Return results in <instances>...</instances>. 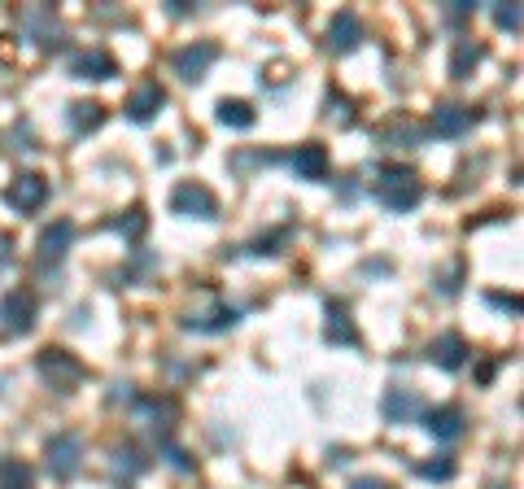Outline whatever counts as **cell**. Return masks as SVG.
<instances>
[{"label": "cell", "instance_id": "obj_1", "mask_svg": "<svg viewBox=\"0 0 524 489\" xmlns=\"http://www.w3.org/2000/svg\"><path fill=\"white\" fill-rule=\"evenodd\" d=\"M376 180H372V193L376 201L385 210L393 214H402V210H415L420 206V197H424V188L420 180H415V171H407V166H398V162H385V166H376Z\"/></svg>", "mask_w": 524, "mask_h": 489}, {"label": "cell", "instance_id": "obj_2", "mask_svg": "<svg viewBox=\"0 0 524 489\" xmlns=\"http://www.w3.org/2000/svg\"><path fill=\"white\" fill-rule=\"evenodd\" d=\"M35 367H40V376L49 380V385L57 389V393H75L79 385H83V363L75 359V354H66V350H40V359H35Z\"/></svg>", "mask_w": 524, "mask_h": 489}, {"label": "cell", "instance_id": "obj_3", "mask_svg": "<svg viewBox=\"0 0 524 489\" xmlns=\"http://www.w3.org/2000/svg\"><path fill=\"white\" fill-rule=\"evenodd\" d=\"M44 463H49L53 481H70L83 463V437L79 433H53L44 446Z\"/></svg>", "mask_w": 524, "mask_h": 489}, {"label": "cell", "instance_id": "obj_4", "mask_svg": "<svg viewBox=\"0 0 524 489\" xmlns=\"http://www.w3.org/2000/svg\"><path fill=\"white\" fill-rule=\"evenodd\" d=\"M18 31H22V40L35 44V49H53V44L62 40V22H57V14L49 5H27V9H22Z\"/></svg>", "mask_w": 524, "mask_h": 489}, {"label": "cell", "instance_id": "obj_5", "mask_svg": "<svg viewBox=\"0 0 524 489\" xmlns=\"http://www.w3.org/2000/svg\"><path fill=\"white\" fill-rule=\"evenodd\" d=\"M171 210L180 219H219V197L206 184H180L171 193Z\"/></svg>", "mask_w": 524, "mask_h": 489}, {"label": "cell", "instance_id": "obj_6", "mask_svg": "<svg viewBox=\"0 0 524 489\" xmlns=\"http://www.w3.org/2000/svg\"><path fill=\"white\" fill-rule=\"evenodd\" d=\"M5 201L9 206H14L18 214H35L44 206V201H49V180H44L40 171H22L14 184L5 188Z\"/></svg>", "mask_w": 524, "mask_h": 489}, {"label": "cell", "instance_id": "obj_7", "mask_svg": "<svg viewBox=\"0 0 524 489\" xmlns=\"http://www.w3.org/2000/svg\"><path fill=\"white\" fill-rule=\"evenodd\" d=\"M70 245H75V223L70 219H57V223H49V228L40 232V241H35V262L40 267H57L66 254H70Z\"/></svg>", "mask_w": 524, "mask_h": 489}, {"label": "cell", "instance_id": "obj_8", "mask_svg": "<svg viewBox=\"0 0 524 489\" xmlns=\"http://www.w3.org/2000/svg\"><path fill=\"white\" fill-rule=\"evenodd\" d=\"M380 415H385L389 424H415L424 415V398L415 389H385V398H380Z\"/></svg>", "mask_w": 524, "mask_h": 489}, {"label": "cell", "instance_id": "obj_9", "mask_svg": "<svg viewBox=\"0 0 524 489\" xmlns=\"http://www.w3.org/2000/svg\"><path fill=\"white\" fill-rule=\"evenodd\" d=\"M359 40H363V22H359V14H354V9H341V14H332L328 35H324L328 53H354V49H359Z\"/></svg>", "mask_w": 524, "mask_h": 489}, {"label": "cell", "instance_id": "obj_10", "mask_svg": "<svg viewBox=\"0 0 524 489\" xmlns=\"http://www.w3.org/2000/svg\"><path fill=\"white\" fill-rule=\"evenodd\" d=\"M219 62V49L214 44H188V49H180L171 57V66H175V75L188 79V83H201L206 79V70Z\"/></svg>", "mask_w": 524, "mask_h": 489}, {"label": "cell", "instance_id": "obj_11", "mask_svg": "<svg viewBox=\"0 0 524 489\" xmlns=\"http://www.w3.org/2000/svg\"><path fill=\"white\" fill-rule=\"evenodd\" d=\"M0 319L9 332H31L35 328V293L27 289H9L0 297Z\"/></svg>", "mask_w": 524, "mask_h": 489}, {"label": "cell", "instance_id": "obj_12", "mask_svg": "<svg viewBox=\"0 0 524 489\" xmlns=\"http://www.w3.org/2000/svg\"><path fill=\"white\" fill-rule=\"evenodd\" d=\"M162 105H166V88H162L158 79H149V83H140V88H136V92H131V97H127L123 114L131 118V123H149V118L158 114Z\"/></svg>", "mask_w": 524, "mask_h": 489}, {"label": "cell", "instance_id": "obj_13", "mask_svg": "<svg viewBox=\"0 0 524 489\" xmlns=\"http://www.w3.org/2000/svg\"><path fill=\"white\" fill-rule=\"evenodd\" d=\"M236 319H241V315H236L228 302H210L206 310H188L180 324H184L188 332H228Z\"/></svg>", "mask_w": 524, "mask_h": 489}, {"label": "cell", "instance_id": "obj_14", "mask_svg": "<svg viewBox=\"0 0 524 489\" xmlns=\"http://www.w3.org/2000/svg\"><path fill=\"white\" fill-rule=\"evenodd\" d=\"M428 359H433V367H442V372H459L468 363V341L459 332H442V337L428 345Z\"/></svg>", "mask_w": 524, "mask_h": 489}, {"label": "cell", "instance_id": "obj_15", "mask_svg": "<svg viewBox=\"0 0 524 489\" xmlns=\"http://www.w3.org/2000/svg\"><path fill=\"white\" fill-rule=\"evenodd\" d=\"M472 123H476L472 105H455V101H450V105H437V110H433V131H437V136H446V140H459Z\"/></svg>", "mask_w": 524, "mask_h": 489}, {"label": "cell", "instance_id": "obj_16", "mask_svg": "<svg viewBox=\"0 0 524 489\" xmlns=\"http://www.w3.org/2000/svg\"><path fill=\"white\" fill-rule=\"evenodd\" d=\"M289 166L297 171V180H324V175H328V149L315 145V140H306V145L293 149Z\"/></svg>", "mask_w": 524, "mask_h": 489}, {"label": "cell", "instance_id": "obj_17", "mask_svg": "<svg viewBox=\"0 0 524 489\" xmlns=\"http://www.w3.org/2000/svg\"><path fill=\"white\" fill-rule=\"evenodd\" d=\"M136 420L140 424H149L153 433H171V424L180 420V407H175V398H140L136 402Z\"/></svg>", "mask_w": 524, "mask_h": 489}, {"label": "cell", "instance_id": "obj_18", "mask_svg": "<svg viewBox=\"0 0 524 489\" xmlns=\"http://www.w3.org/2000/svg\"><path fill=\"white\" fill-rule=\"evenodd\" d=\"M70 75L75 79H114L118 75V62L105 49H88L70 62Z\"/></svg>", "mask_w": 524, "mask_h": 489}, {"label": "cell", "instance_id": "obj_19", "mask_svg": "<svg viewBox=\"0 0 524 489\" xmlns=\"http://www.w3.org/2000/svg\"><path fill=\"white\" fill-rule=\"evenodd\" d=\"M424 420H428L424 428H428V433H433L437 441H455V437H463V424H468L459 407H437V411H428Z\"/></svg>", "mask_w": 524, "mask_h": 489}, {"label": "cell", "instance_id": "obj_20", "mask_svg": "<svg viewBox=\"0 0 524 489\" xmlns=\"http://www.w3.org/2000/svg\"><path fill=\"white\" fill-rule=\"evenodd\" d=\"M481 57H485L481 40H455V49H450V79H468L481 66Z\"/></svg>", "mask_w": 524, "mask_h": 489}, {"label": "cell", "instance_id": "obj_21", "mask_svg": "<svg viewBox=\"0 0 524 489\" xmlns=\"http://www.w3.org/2000/svg\"><path fill=\"white\" fill-rule=\"evenodd\" d=\"M324 337H328L332 345H354V341H359V328H354V319L345 315V306H341V302H328Z\"/></svg>", "mask_w": 524, "mask_h": 489}, {"label": "cell", "instance_id": "obj_22", "mask_svg": "<svg viewBox=\"0 0 524 489\" xmlns=\"http://www.w3.org/2000/svg\"><path fill=\"white\" fill-rule=\"evenodd\" d=\"M214 118H219V123L223 127H232V131H245V127H254V105H249V101H228V97H223L219 101V110H214Z\"/></svg>", "mask_w": 524, "mask_h": 489}, {"label": "cell", "instance_id": "obj_23", "mask_svg": "<svg viewBox=\"0 0 524 489\" xmlns=\"http://www.w3.org/2000/svg\"><path fill=\"white\" fill-rule=\"evenodd\" d=\"M66 118H70V127L79 131H97L101 123H105V105H97V101H75V105H66Z\"/></svg>", "mask_w": 524, "mask_h": 489}, {"label": "cell", "instance_id": "obj_24", "mask_svg": "<svg viewBox=\"0 0 524 489\" xmlns=\"http://www.w3.org/2000/svg\"><path fill=\"white\" fill-rule=\"evenodd\" d=\"M105 228H114V232H123L127 241H140L145 236V228H149V214H145V206H131L123 219H110Z\"/></svg>", "mask_w": 524, "mask_h": 489}, {"label": "cell", "instance_id": "obj_25", "mask_svg": "<svg viewBox=\"0 0 524 489\" xmlns=\"http://www.w3.org/2000/svg\"><path fill=\"white\" fill-rule=\"evenodd\" d=\"M35 476L22 459H0V489H31Z\"/></svg>", "mask_w": 524, "mask_h": 489}, {"label": "cell", "instance_id": "obj_26", "mask_svg": "<svg viewBox=\"0 0 524 489\" xmlns=\"http://www.w3.org/2000/svg\"><path fill=\"white\" fill-rule=\"evenodd\" d=\"M145 468H149V459L140 455L136 446H118V450H114V472L123 476V481H131V476H140Z\"/></svg>", "mask_w": 524, "mask_h": 489}, {"label": "cell", "instance_id": "obj_27", "mask_svg": "<svg viewBox=\"0 0 524 489\" xmlns=\"http://www.w3.org/2000/svg\"><path fill=\"white\" fill-rule=\"evenodd\" d=\"M324 118H337V127H350V123H354L350 101H345L341 92H328V110H324Z\"/></svg>", "mask_w": 524, "mask_h": 489}, {"label": "cell", "instance_id": "obj_28", "mask_svg": "<svg viewBox=\"0 0 524 489\" xmlns=\"http://www.w3.org/2000/svg\"><path fill=\"white\" fill-rule=\"evenodd\" d=\"M284 241H289V228H276V232H267V236H258V241L254 245H249V254H280V249L276 245H284Z\"/></svg>", "mask_w": 524, "mask_h": 489}, {"label": "cell", "instance_id": "obj_29", "mask_svg": "<svg viewBox=\"0 0 524 489\" xmlns=\"http://www.w3.org/2000/svg\"><path fill=\"white\" fill-rule=\"evenodd\" d=\"M415 472H420L424 481H450V476H455V463H450V459H437V463H420Z\"/></svg>", "mask_w": 524, "mask_h": 489}, {"label": "cell", "instance_id": "obj_30", "mask_svg": "<svg viewBox=\"0 0 524 489\" xmlns=\"http://www.w3.org/2000/svg\"><path fill=\"white\" fill-rule=\"evenodd\" d=\"M494 22H498L503 31L516 35V31H520V5H498V9H494Z\"/></svg>", "mask_w": 524, "mask_h": 489}, {"label": "cell", "instance_id": "obj_31", "mask_svg": "<svg viewBox=\"0 0 524 489\" xmlns=\"http://www.w3.org/2000/svg\"><path fill=\"white\" fill-rule=\"evenodd\" d=\"M162 455H166V463H171L175 472H193V459H188L184 450H175V446H162Z\"/></svg>", "mask_w": 524, "mask_h": 489}, {"label": "cell", "instance_id": "obj_32", "mask_svg": "<svg viewBox=\"0 0 524 489\" xmlns=\"http://www.w3.org/2000/svg\"><path fill=\"white\" fill-rule=\"evenodd\" d=\"M490 306H503V310H511V315H516V310H520V302H516V297H503V293H490Z\"/></svg>", "mask_w": 524, "mask_h": 489}, {"label": "cell", "instance_id": "obj_33", "mask_svg": "<svg viewBox=\"0 0 524 489\" xmlns=\"http://www.w3.org/2000/svg\"><path fill=\"white\" fill-rule=\"evenodd\" d=\"M350 489H389L385 481H376V476H359V481H354Z\"/></svg>", "mask_w": 524, "mask_h": 489}, {"label": "cell", "instance_id": "obj_34", "mask_svg": "<svg viewBox=\"0 0 524 489\" xmlns=\"http://www.w3.org/2000/svg\"><path fill=\"white\" fill-rule=\"evenodd\" d=\"M9 249H14V241H9V236H0V267H9Z\"/></svg>", "mask_w": 524, "mask_h": 489}]
</instances>
